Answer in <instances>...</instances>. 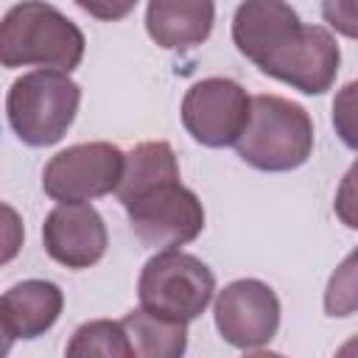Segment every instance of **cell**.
Here are the masks:
<instances>
[{"instance_id":"14","label":"cell","mask_w":358,"mask_h":358,"mask_svg":"<svg viewBox=\"0 0 358 358\" xmlns=\"http://www.w3.org/2000/svg\"><path fill=\"white\" fill-rule=\"evenodd\" d=\"M131 350L140 358H179L187 350V322L145 310H129L123 319Z\"/></svg>"},{"instance_id":"10","label":"cell","mask_w":358,"mask_h":358,"mask_svg":"<svg viewBox=\"0 0 358 358\" xmlns=\"http://www.w3.org/2000/svg\"><path fill=\"white\" fill-rule=\"evenodd\" d=\"M45 252L67 268L95 266L109 246L101 213L87 201H59L42 224Z\"/></svg>"},{"instance_id":"8","label":"cell","mask_w":358,"mask_h":358,"mask_svg":"<svg viewBox=\"0 0 358 358\" xmlns=\"http://www.w3.org/2000/svg\"><path fill=\"white\" fill-rule=\"evenodd\" d=\"M252 112V98L232 78H201L182 98V126L207 148L235 145Z\"/></svg>"},{"instance_id":"17","label":"cell","mask_w":358,"mask_h":358,"mask_svg":"<svg viewBox=\"0 0 358 358\" xmlns=\"http://www.w3.org/2000/svg\"><path fill=\"white\" fill-rule=\"evenodd\" d=\"M333 129H336L338 140L358 154V81H350L336 92Z\"/></svg>"},{"instance_id":"15","label":"cell","mask_w":358,"mask_h":358,"mask_svg":"<svg viewBox=\"0 0 358 358\" xmlns=\"http://www.w3.org/2000/svg\"><path fill=\"white\" fill-rule=\"evenodd\" d=\"M67 355H117L131 358V341L123 327V322L112 319H95L76 327L73 338L67 341Z\"/></svg>"},{"instance_id":"5","label":"cell","mask_w":358,"mask_h":358,"mask_svg":"<svg viewBox=\"0 0 358 358\" xmlns=\"http://www.w3.org/2000/svg\"><path fill=\"white\" fill-rule=\"evenodd\" d=\"M215 294V277L196 255L179 249H159L140 271L137 296L151 313L193 322L201 316Z\"/></svg>"},{"instance_id":"18","label":"cell","mask_w":358,"mask_h":358,"mask_svg":"<svg viewBox=\"0 0 358 358\" xmlns=\"http://www.w3.org/2000/svg\"><path fill=\"white\" fill-rule=\"evenodd\" d=\"M333 210L338 215V221L350 229H358V159L350 165V171L344 173L338 190H336V201Z\"/></svg>"},{"instance_id":"3","label":"cell","mask_w":358,"mask_h":358,"mask_svg":"<svg viewBox=\"0 0 358 358\" xmlns=\"http://www.w3.org/2000/svg\"><path fill=\"white\" fill-rule=\"evenodd\" d=\"M238 157L266 173L294 171L313 151V120L305 106L280 95H255L243 134L235 143Z\"/></svg>"},{"instance_id":"13","label":"cell","mask_w":358,"mask_h":358,"mask_svg":"<svg viewBox=\"0 0 358 358\" xmlns=\"http://www.w3.org/2000/svg\"><path fill=\"white\" fill-rule=\"evenodd\" d=\"M215 22L213 0H148L145 31L165 50L201 45Z\"/></svg>"},{"instance_id":"2","label":"cell","mask_w":358,"mask_h":358,"mask_svg":"<svg viewBox=\"0 0 358 358\" xmlns=\"http://www.w3.org/2000/svg\"><path fill=\"white\" fill-rule=\"evenodd\" d=\"M84 34L56 6L45 0H22L11 6L0 25L3 67H48L76 70L84 59Z\"/></svg>"},{"instance_id":"16","label":"cell","mask_w":358,"mask_h":358,"mask_svg":"<svg viewBox=\"0 0 358 358\" xmlns=\"http://www.w3.org/2000/svg\"><path fill=\"white\" fill-rule=\"evenodd\" d=\"M324 313L327 316L358 313V246L330 274L324 288Z\"/></svg>"},{"instance_id":"19","label":"cell","mask_w":358,"mask_h":358,"mask_svg":"<svg viewBox=\"0 0 358 358\" xmlns=\"http://www.w3.org/2000/svg\"><path fill=\"white\" fill-rule=\"evenodd\" d=\"M322 17L336 34L358 39V0H322Z\"/></svg>"},{"instance_id":"6","label":"cell","mask_w":358,"mask_h":358,"mask_svg":"<svg viewBox=\"0 0 358 358\" xmlns=\"http://www.w3.org/2000/svg\"><path fill=\"white\" fill-rule=\"evenodd\" d=\"M123 165L126 154L112 143H76L50 157L42 171V190L53 201H90L117 190Z\"/></svg>"},{"instance_id":"4","label":"cell","mask_w":358,"mask_h":358,"mask_svg":"<svg viewBox=\"0 0 358 358\" xmlns=\"http://www.w3.org/2000/svg\"><path fill=\"white\" fill-rule=\"evenodd\" d=\"M81 87L64 70H34L20 76L6 95V115L14 134L31 145L45 148L59 143L76 120Z\"/></svg>"},{"instance_id":"11","label":"cell","mask_w":358,"mask_h":358,"mask_svg":"<svg viewBox=\"0 0 358 358\" xmlns=\"http://www.w3.org/2000/svg\"><path fill=\"white\" fill-rule=\"evenodd\" d=\"M64 294L50 280H22L0 296V324L6 350L14 338H36L62 316Z\"/></svg>"},{"instance_id":"20","label":"cell","mask_w":358,"mask_h":358,"mask_svg":"<svg viewBox=\"0 0 358 358\" xmlns=\"http://www.w3.org/2000/svg\"><path fill=\"white\" fill-rule=\"evenodd\" d=\"M78 8H84L90 17L103 20V22H115L131 14L137 0H73Z\"/></svg>"},{"instance_id":"21","label":"cell","mask_w":358,"mask_h":358,"mask_svg":"<svg viewBox=\"0 0 358 358\" xmlns=\"http://www.w3.org/2000/svg\"><path fill=\"white\" fill-rule=\"evenodd\" d=\"M338 352H341V355H347V352H358V338H355V341H350V344H344Z\"/></svg>"},{"instance_id":"1","label":"cell","mask_w":358,"mask_h":358,"mask_svg":"<svg viewBox=\"0 0 358 358\" xmlns=\"http://www.w3.org/2000/svg\"><path fill=\"white\" fill-rule=\"evenodd\" d=\"M115 196L126 207L129 227L143 246L179 249L204 229V207L179 182V162L165 140L140 143L126 154Z\"/></svg>"},{"instance_id":"9","label":"cell","mask_w":358,"mask_h":358,"mask_svg":"<svg viewBox=\"0 0 358 358\" xmlns=\"http://www.w3.org/2000/svg\"><path fill=\"white\" fill-rule=\"evenodd\" d=\"M215 327L221 338L238 350L255 352L266 347L280 327V299L260 280H235L215 296Z\"/></svg>"},{"instance_id":"12","label":"cell","mask_w":358,"mask_h":358,"mask_svg":"<svg viewBox=\"0 0 358 358\" xmlns=\"http://www.w3.org/2000/svg\"><path fill=\"white\" fill-rule=\"evenodd\" d=\"M299 22L285 0H243L232 17V42L257 67Z\"/></svg>"},{"instance_id":"7","label":"cell","mask_w":358,"mask_h":358,"mask_svg":"<svg viewBox=\"0 0 358 358\" xmlns=\"http://www.w3.org/2000/svg\"><path fill=\"white\" fill-rule=\"evenodd\" d=\"M338 62H341V50L336 36L324 25L299 22L257 67L260 73L305 95H322L333 87Z\"/></svg>"}]
</instances>
